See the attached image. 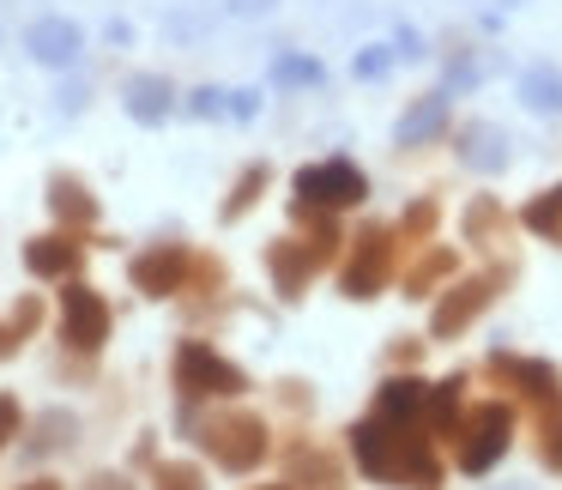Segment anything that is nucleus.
Masks as SVG:
<instances>
[{"instance_id": "nucleus-1", "label": "nucleus", "mask_w": 562, "mask_h": 490, "mask_svg": "<svg viewBox=\"0 0 562 490\" xmlns=\"http://www.w3.org/2000/svg\"><path fill=\"white\" fill-rule=\"evenodd\" d=\"M351 454L375 485L393 490H441V460L417 424H387V417H357L351 424Z\"/></svg>"}, {"instance_id": "nucleus-2", "label": "nucleus", "mask_w": 562, "mask_h": 490, "mask_svg": "<svg viewBox=\"0 0 562 490\" xmlns=\"http://www.w3.org/2000/svg\"><path fill=\"white\" fill-rule=\"evenodd\" d=\"M296 219H315V212H296ZM333 255H339V231H333V219L321 212L308 236H279V243L267 248V272H272V285H279V297H303L308 279H315Z\"/></svg>"}, {"instance_id": "nucleus-3", "label": "nucleus", "mask_w": 562, "mask_h": 490, "mask_svg": "<svg viewBox=\"0 0 562 490\" xmlns=\"http://www.w3.org/2000/svg\"><path fill=\"white\" fill-rule=\"evenodd\" d=\"M170 381H176L182 400H236V393L248 388L243 369H236L224 352H212L206 339H182V345H176Z\"/></svg>"}, {"instance_id": "nucleus-4", "label": "nucleus", "mask_w": 562, "mask_h": 490, "mask_svg": "<svg viewBox=\"0 0 562 490\" xmlns=\"http://www.w3.org/2000/svg\"><path fill=\"white\" fill-rule=\"evenodd\" d=\"M453 436H460V472L484 478V472H496V466H502V454H508V442H514V412L502 400L465 405V417H460Z\"/></svg>"}, {"instance_id": "nucleus-5", "label": "nucleus", "mask_w": 562, "mask_h": 490, "mask_svg": "<svg viewBox=\"0 0 562 490\" xmlns=\"http://www.w3.org/2000/svg\"><path fill=\"white\" fill-rule=\"evenodd\" d=\"M200 448H206L224 472H255V466L267 460L272 436L255 412H218V417L200 424Z\"/></svg>"}, {"instance_id": "nucleus-6", "label": "nucleus", "mask_w": 562, "mask_h": 490, "mask_svg": "<svg viewBox=\"0 0 562 490\" xmlns=\"http://www.w3.org/2000/svg\"><path fill=\"white\" fill-rule=\"evenodd\" d=\"M508 279H514V267H508V260H496V267H484V272H472V279L448 285L441 303H436V315H429V333H436V339H460V333L502 297V285H508Z\"/></svg>"}, {"instance_id": "nucleus-7", "label": "nucleus", "mask_w": 562, "mask_h": 490, "mask_svg": "<svg viewBox=\"0 0 562 490\" xmlns=\"http://www.w3.org/2000/svg\"><path fill=\"white\" fill-rule=\"evenodd\" d=\"M363 194L369 182L351 158H321L296 170V212H339V207H357Z\"/></svg>"}, {"instance_id": "nucleus-8", "label": "nucleus", "mask_w": 562, "mask_h": 490, "mask_svg": "<svg viewBox=\"0 0 562 490\" xmlns=\"http://www.w3.org/2000/svg\"><path fill=\"white\" fill-rule=\"evenodd\" d=\"M393 231L387 224H369V231H357V248H351V260H345V272H339V285H345V297L351 303H369V297H381V285L393 279Z\"/></svg>"}, {"instance_id": "nucleus-9", "label": "nucleus", "mask_w": 562, "mask_h": 490, "mask_svg": "<svg viewBox=\"0 0 562 490\" xmlns=\"http://www.w3.org/2000/svg\"><path fill=\"white\" fill-rule=\"evenodd\" d=\"M110 303H103L91 285L67 279L61 291V345H74V352H103V339H110Z\"/></svg>"}, {"instance_id": "nucleus-10", "label": "nucleus", "mask_w": 562, "mask_h": 490, "mask_svg": "<svg viewBox=\"0 0 562 490\" xmlns=\"http://www.w3.org/2000/svg\"><path fill=\"white\" fill-rule=\"evenodd\" d=\"M490 376L502 388H514L520 400L544 405V412H562V376L544 364V357H520V352H496L490 357Z\"/></svg>"}, {"instance_id": "nucleus-11", "label": "nucleus", "mask_w": 562, "mask_h": 490, "mask_svg": "<svg viewBox=\"0 0 562 490\" xmlns=\"http://www.w3.org/2000/svg\"><path fill=\"white\" fill-rule=\"evenodd\" d=\"M188 272H194V255L182 243H151L146 255H134L127 279L146 297H176V291H188Z\"/></svg>"}, {"instance_id": "nucleus-12", "label": "nucleus", "mask_w": 562, "mask_h": 490, "mask_svg": "<svg viewBox=\"0 0 562 490\" xmlns=\"http://www.w3.org/2000/svg\"><path fill=\"white\" fill-rule=\"evenodd\" d=\"M79 260H86V243H79L74 231H49V236H31L25 243V267H31V279H74L79 272Z\"/></svg>"}, {"instance_id": "nucleus-13", "label": "nucleus", "mask_w": 562, "mask_h": 490, "mask_svg": "<svg viewBox=\"0 0 562 490\" xmlns=\"http://www.w3.org/2000/svg\"><path fill=\"white\" fill-rule=\"evenodd\" d=\"M49 212L67 224V231H86V224H98V194H91L79 176L55 170L49 176Z\"/></svg>"}, {"instance_id": "nucleus-14", "label": "nucleus", "mask_w": 562, "mask_h": 490, "mask_svg": "<svg viewBox=\"0 0 562 490\" xmlns=\"http://www.w3.org/2000/svg\"><path fill=\"white\" fill-rule=\"evenodd\" d=\"M424 405H429V388L417 376H393L387 388H381L375 400V417H387V424H424Z\"/></svg>"}, {"instance_id": "nucleus-15", "label": "nucleus", "mask_w": 562, "mask_h": 490, "mask_svg": "<svg viewBox=\"0 0 562 490\" xmlns=\"http://www.w3.org/2000/svg\"><path fill=\"white\" fill-rule=\"evenodd\" d=\"M460 158L472 164V170L496 176L502 164H508V134H502V127H490V122H465L460 127Z\"/></svg>"}, {"instance_id": "nucleus-16", "label": "nucleus", "mask_w": 562, "mask_h": 490, "mask_svg": "<svg viewBox=\"0 0 562 490\" xmlns=\"http://www.w3.org/2000/svg\"><path fill=\"white\" fill-rule=\"evenodd\" d=\"M25 43H31V55H37V62H49V67L79 62V25H67V19H37Z\"/></svg>"}, {"instance_id": "nucleus-17", "label": "nucleus", "mask_w": 562, "mask_h": 490, "mask_svg": "<svg viewBox=\"0 0 562 490\" xmlns=\"http://www.w3.org/2000/svg\"><path fill=\"white\" fill-rule=\"evenodd\" d=\"M170 110H176V91H170V79H158V74H139V79H127V115H134V122L158 127Z\"/></svg>"}, {"instance_id": "nucleus-18", "label": "nucleus", "mask_w": 562, "mask_h": 490, "mask_svg": "<svg viewBox=\"0 0 562 490\" xmlns=\"http://www.w3.org/2000/svg\"><path fill=\"white\" fill-rule=\"evenodd\" d=\"M441 127H448V91H429L417 110H405L400 122V146H424V140H436Z\"/></svg>"}, {"instance_id": "nucleus-19", "label": "nucleus", "mask_w": 562, "mask_h": 490, "mask_svg": "<svg viewBox=\"0 0 562 490\" xmlns=\"http://www.w3.org/2000/svg\"><path fill=\"white\" fill-rule=\"evenodd\" d=\"M460 393H465V376H448L441 388H429L424 430H436V436H453V430H460Z\"/></svg>"}, {"instance_id": "nucleus-20", "label": "nucleus", "mask_w": 562, "mask_h": 490, "mask_svg": "<svg viewBox=\"0 0 562 490\" xmlns=\"http://www.w3.org/2000/svg\"><path fill=\"white\" fill-rule=\"evenodd\" d=\"M520 224L532 236H544V243H562V188H544V194H532L520 207Z\"/></svg>"}, {"instance_id": "nucleus-21", "label": "nucleus", "mask_w": 562, "mask_h": 490, "mask_svg": "<svg viewBox=\"0 0 562 490\" xmlns=\"http://www.w3.org/2000/svg\"><path fill=\"white\" fill-rule=\"evenodd\" d=\"M520 98L532 103L538 115H562V74H557V67H526V74H520Z\"/></svg>"}, {"instance_id": "nucleus-22", "label": "nucleus", "mask_w": 562, "mask_h": 490, "mask_svg": "<svg viewBox=\"0 0 562 490\" xmlns=\"http://www.w3.org/2000/svg\"><path fill=\"white\" fill-rule=\"evenodd\" d=\"M453 267H460V260H453V248H429V255L405 272V297H429V285L453 279Z\"/></svg>"}, {"instance_id": "nucleus-23", "label": "nucleus", "mask_w": 562, "mask_h": 490, "mask_svg": "<svg viewBox=\"0 0 562 490\" xmlns=\"http://www.w3.org/2000/svg\"><path fill=\"white\" fill-rule=\"evenodd\" d=\"M267 182H272V176H267V164H248V170H243V176H236V188H231V200H224V219H231V224H236V219H243V212H248V207H255V200H260V194H267Z\"/></svg>"}, {"instance_id": "nucleus-24", "label": "nucleus", "mask_w": 562, "mask_h": 490, "mask_svg": "<svg viewBox=\"0 0 562 490\" xmlns=\"http://www.w3.org/2000/svg\"><path fill=\"white\" fill-rule=\"evenodd\" d=\"M502 224H508V212L496 207V200H472V207H465V243H496V231Z\"/></svg>"}, {"instance_id": "nucleus-25", "label": "nucleus", "mask_w": 562, "mask_h": 490, "mask_svg": "<svg viewBox=\"0 0 562 490\" xmlns=\"http://www.w3.org/2000/svg\"><path fill=\"white\" fill-rule=\"evenodd\" d=\"M194 115H255V91H194Z\"/></svg>"}, {"instance_id": "nucleus-26", "label": "nucleus", "mask_w": 562, "mask_h": 490, "mask_svg": "<svg viewBox=\"0 0 562 490\" xmlns=\"http://www.w3.org/2000/svg\"><path fill=\"white\" fill-rule=\"evenodd\" d=\"M296 485H308V490H339V466H333L327 454L303 448V454H296Z\"/></svg>"}, {"instance_id": "nucleus-27", "label": "nucleus", "mask_w": 562, "mask_h": 490, "mask_svg": "<svg viewBox=\"0 0 562 490\" xmlns=\"http://www.w3.org/2000/svg\"><path fill=\"white\" fill-rule=\"evenodd\" d=\"M151 490H206V478H200V466H188V460H164L158 472H151Z\"/></svg>"}, {"instance_id": "nucleus-28", "label": "nucleus", "mask_w": 562, "mask_h": 490, "mask_svg": "<svg viewBox=\"0 0 562 490\" xmlns=\"http://www.w3.org/2000/svg\"><path fill=\"white\" fill-rule=\"evenodd\" d=\"M272 79H279V86H321V62H308V55H279V62H272Z\"/></svg>"}, {"instance_id": "nucleus-29", "label": "nucleus", "mask_w": 562, "mask_h": 490, "mask_svg": "<svg viewBox=\"0 0 562 490\" xmlns=\"http://www.w3.org/2000/svg\"><path fill=\"white\" fill-rule=\"evenodd\" d=\"M538 460H544V472H562V412H544V430H538Z\"/></svg>"}, {"instance_id": "nucleus-30", "label": "nucleus", "mask_w": 562, "mask_h": 490, "mask_svg": "<svg viewBox=\"0 0 562 490\" xmlns=\"http://www.w3.org/2000/svg\"><path fill=\"white\" fill-rule=\"evenodd\" d=\"M436 219H441V212H436V200H412V207H405V219H400V231L424 243V236L436 231Z\"/></svg>"}, {"instance_id": "nucleus-31", "label": "nucleus", "mask_w": 562, "mask_h": 490, "mask_svg": "<svg viewBox=\"0 0 562 490\" xmlns=\"http://www.w3.org/2000/svg\"><path fill=\"white\" fill-rule=\"evenodd\" d=\"M19 430H25V412H19L13 393H0V448H7V442H13Z\"/></svg>"}, {"instance_id": "nucleus-32", "label": "nucleus", "mask_w": 562, "mask_h": 490, "mask_svg": "<svg viewBox=\"0 0 562 490\" xmlns=\"http://www.w3.org/2000/svg\"><path fill=\"white\" fill-rule=\"evenodd\" d=\"M387 67H393L387 49H363V55H357V79H381Z\"/></svg>"}, {"instance_id": "nucleus-33", "label": "nucleus", "mask_w": 562, "mask_h": 490, "mask_svg": "<svg viewBox=\"0 0 562 490\" xmlns=\"http://www.w3.org/2000/svg\"><path fill=\"white\" fill-rule=\"evenodd\" d=\"M37 315H43V309H37V297H25V303H19V315H13V333H19V339H25L31 327H37Z\"/></svg>"}, {"instance_id": "nucleus-34", "label": "nucleus", "mask_w": 562, "mask_h": 490, "mask_svg": "<svg viewBox=\"0 0 562 490\" xmlns=\"http://www.w3.org/2000/svg\"><path fill=\"white\" fill-rule=\"evenodd\" d=\"M86 490H134V478L127 472H98V478H86Z\"/></svg>"}, {"instance_id": "nucleus-35", "label": "nucleus", "mask_w": 562, "mask_h": 490, "mask_svg": "<svg viewBox=\"0 0 562 490\" xmlns=\"http://www.w3.org/2000/svg\"><path fill=\"white\" fill-rule=\"evenodd\" d=\"M13 345H19V333H13V327H0V357L13 352Z\"/></svg>"}, {"instance_id": "nucleus-36", "label": "nucleus", "mask_w": 562, "mask_h": 490, "mask_svg": "<svg viewBox=\"0 0 562 490\" xmlns=\"http://www.w3.org/2000/svg\"><path fill=\"white\" fill-rule=\"evenodd\" d=\"M25 490H61V485H49V478H37V485H25Z\"/></svg>"}, {"instance_id": "nucleus-37", "label": "nucleus", "mask_w": 562, "mask_h": 490, "mask_svg": "<svg viewBox=\"0 0 562 490\" xmlns=\"http://www.w3.org/2000/svg\"><path fill=\"white\" fill-rule=\"evenodd\" d=\"M260 490H291V485H260Z\"/></svg>"}]
</instances>
